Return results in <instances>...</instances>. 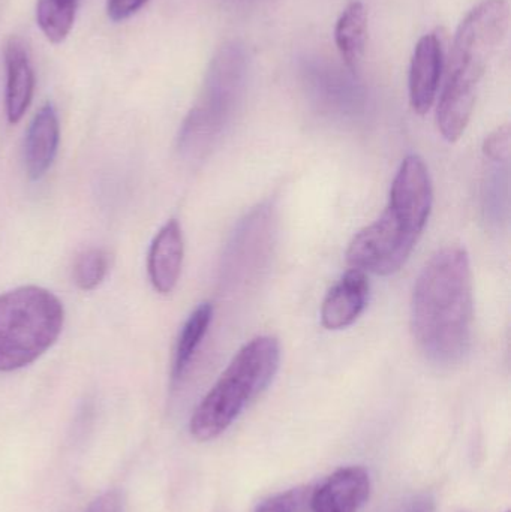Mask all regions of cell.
Listing matches in <instances>:
<instances>
[{
  "label": "cell",
  "instance_id": "obj_1",
  "mask_svg": "<svg viewBox=\"0 0 511 512\" xmlns=\"http://www.w3.org/2000/svg\"><path fill=\"white\" fill-rule=\"evenodd\" d=\"M474 288L468 252L441 249L426 262L411 298V331L420 352L438 366L461 363L473 343Z\"/></svg>",
  "mask_w": 511,
  "mask_h": 512
},
{
  "label": "cell",
  "instance_id": "obj_2",
  "mask_svg": "<svg viewBox=\"0 0 511 512\" xmlns=\"http://www.w3.org/2000/svg\"><path fill=\"white\" fill-rule=\"evenodd\" d=\"M434 204L431 174L420 156L402 161L383 215L360 230L347 249L351 268L390 276L404 267L419 243Z\"/></svg>",
  "mask_w": 511,
  "mask_h": 512
},
{
  "label": "cell",
  "instance_id": "obj_3",
  "mask_svg": "<svg viewBox=\"0 0 511 512\" xmlns=\"http://www.w3.org/2000/svg\"><path fill=\"white\" fill-rule=\"evenodd\" d=\"M279 363L281 345L276 337L258 336L243 345L192 414L191 435L207 442L227 432L272 384Z\"/></svg>",
  "mask_w": 511,
  "mask_h": 512
},
{
  "label": "cell",
  "instance_id": "obj_4",
  "mask_svg": "<svg viewBox=\"0 0 511 512\" xmlns=\"http://www.w3.org/2000/svg\"><path fill=\"white\" fill-rule=\"evenodd\" d=\"M63 322L62 301L41 286H20L0 295V372L38 360L59 339Z\"/></svg>",
  "mask_w": 511,
  "mask_h": 512
},
{
  "label": "cell",
  "instance_id": "obj_5",
  "mask_svg": "<svg viewBox=\"0 0 511 512\" xmlns=\"http://www.w3.org/2000/svg\"><path fill=\"white\" fill-rule=\"evenodd\" d=\"M245 51L236 42L225 44L210 60L203 90L179 135V149L186 156H201L219 137L230 119L245 80Z\"/></svg>",
  "mask_w": 511,
  "mask_h": 512
},
{
  "label": "cell",
  "instance_id": "obj_6",
  "mask_svg": "<svg viewBox=\"0 0 511 512\" xmlns=\"http://www.w3.org/2000/svg\"><path fill=\"white\" fill-rule=\"evenodd\" d=\"M510 23L507 0H483L459 24L450 54L449 69L482 81L495 51L506 38Z\"/></svg>",
  "mask_w": 511,
  "mask_h": 512
},
{
  "label": "cell",
  "instance_id": "obj_7",
  "mask_svg": "<svg viewBox=\"0 0 511 512\" xmlns=\"http://www.w3.org/2000/svg\"><path fill=\"white\" fill-rule=\"evenodd\" d=\"M443 66V39L437 32L428 33L414 48L408 80L410 104L419 116L428 114L437 101Z\"/></svg>",
  "mask_w": 511,
  "mask_h": 512
},
{
  "label": "cell",
  "instance_id": "obj_8",
  "mask_svg": "<svg viewBox=\"0 0 511 512\" xmlns=\"http://www.w3.org/2000/svg\"><path fill=\"white\" fill-rule=\"evenodd\" d=\"M371 496V478L360 466L333 472L312 492L309 512H359Z\"/></svg>",
  "mask_w": 511,
  "mask_h": 512
},
{
  "label": "cell",
  "instance_id": "obj_9",
  "mask_svg": "<svg viewBox=\"0 0 511 512\" xmlns=\"http://www.w3.org/2000/svg\"><path fill=\"white\" fill-rule=\"evenodd\" d=\"M368 273L350 268L329 289L321 304V324L326 330L338 331L353 325L365 312L369 301Z\"/></svg>",
  "mask_w": 511,
  "mask_h": 512
},
{
  "label": "cell",
  "instance_id": "obj_10",
  "mask_svg": "<svg viewBox=\"0 0 511 512\" xmlns=\"http://www.w3.org/2000/svg\"><path fill=\"white\" fill-rule=\"evenodd\" d=\"M3 62L6 71V117L15 125L29 110L35 93V72L26 42L18 36H11L3 48Z\"/></svg>",
  "mask_w": 511,
  "mask_h": 512
},
{
  "label": "cell",
  "instance_id": "obj_11",
  "mask_svg": "<svg viewBox=\"0 0 511 512\" xmlns=\"http://www.w3.org/2000/svg\"><path fill=\"white\" fill-rule=\"evenodd\" d=\"M185 242L177 219H170L156 234L147 255L150 283L159 294H170L182 273Z\"/></svg>",
  "mask_w": 511,
  "mask_h": 512
},
{
  "label": "cell",
  "instance_id": "obj_12",
  "mask_svg": "<svg viewBox=\"0 0 511 512\" xmlns=\"http://www.w3.org/2000/svg\"><path fill=\"white\" fill-rule=\"evenodd\" d=\"M59 143V116L54 105L47 102L33 117L24 140V165L30 179L39 180L47 174L56 159Z\"/></svg>",
  "mask_w": 511,
  "mask_h": 512
},
{
  "label": "cell",
  "instance_id": "obj_13",
  "mask_svg": "<svg viewBox=\"0 0 511 512\" xmlns=\"http://www.w3.org/2000/svg\"><path fill=\"white\" fill-rule=\"evenodd\" d=\"M368 11L359 0L342 11L335 27V42L339 54L350 71H359L368 45Z\"/></svg>",
  "mask_w": 511,
  "mask_h": 512
},
{
  "label": "cell",
  "instance_id": "obj_14",
  "mask_svg": "<svg viewBox=\"0 0 511 512\" xmlns=\"http://www.w3.org/2000/svg\"><path fill=\"white\" fill-rule=\"evenodd\" d=\"M212 318V304L201 303L183 324L177 337L176 349H174L173 369H171V378L174 382L182 381L183 376L188 372L198 348L209 331Z\"/></svg>",
  "mask_w": 511,
  "mask_h": 512
},
{
  "label": "cell",
  "instance_id": "obj_15",
  "mask_svg": "<svg viewBox=\"0 0 511 512\" xmlns=\"http://www.w3.org/2000/svg\"><path fill=\"white\" fill-rule=\"evenodd\" d=\"M80 0H38L36 3V23L42 35L51 44H62L77 17Z\"/></svg>",
  "mask_w": 511,
  "mask_h": 512
},
{
  "label": "cell",
  "instance_id": "obj_16",
  "mask_svg": "<svg viewBox=\"0 0 511 512\" xmlns=\"http://www.w3.org/2000/svg\"><path fill=\"white\" fill-rule=\"evenodd\" d=\"M108 273V255L102 249L81 252L74 264V280L83 291H93L104 282Z\"/></svg>",
  "mask_w": 511,
  "mask_h": 512
},
{
  "label": "cell",
  "instance_id": "obj_17",
  "mask_svg": "<svg viewBox=\"0 0 511 512\" xmlns=\"http://www.w3.org/2000/svg\"><path fill=\"white\" fill-rule=\"evenodd\" d=\"M510 126L503 125L495 129L494 132L486 137L483 143V153L486 158L491 159L492 162L497 164H506L510 159Z\"/></svg>",
  "mask_w": 511,
  "mask_h": 512
},
{
  "label": "cell",
  "instance_id": "obj_18",
  "mask_svg": "<svg viewBox=\"0 0 511 512\" xmlns=\"http://www.w3.org/2000/svg\"><path fill=\"white\" fill-rule=\"evenodd\" d=\"M149 0H107V15L114 23L128 20L137 14Z\"/></svg>",
  "mask_w": 511,
  "mask_h": 512
},
{
  "label": "cell",
  "instance_id": "obj_19",
  "mask_svg": "<svg viewBox=\"0 0 511 512\" xmlns=\"http://www.w3.org/2000/svg\"><path fill=\"white\" fill-rule=\"evenodd\" d=\"M302 493L299 490H291V492L281 493V495L273 496L267 499L258 507L257 512H294L300 502Z\"/></svg>",
  "mask_w": 511,
  "mask_h": 512
},
{
  "label": "cell",
  "instance_id": "obj_20",
  "mask_svg": "<svg viewBox=\"0 0 511 512\" xmlns=\"http://www.w3.org/2000/svg\"><path fill=\"white\" fill-rule=\"evenodd\" d=\"M389 512H437V504L429 493H419L399 502Z\"/></svg>",
  "mask_w": 511,
  "mask_h": 512
}]
</instances>
